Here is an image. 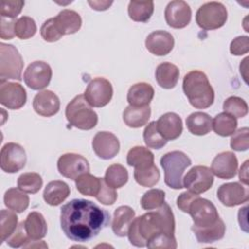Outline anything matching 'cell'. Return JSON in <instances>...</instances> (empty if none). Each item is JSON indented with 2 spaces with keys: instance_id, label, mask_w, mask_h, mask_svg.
Wrapping results in <instances>:
<instances>
[{
  "instance_id": "cell-1",
  "label": "cell",
  "mask_w": 249,
  "mask_h": 249,
  "mask_svg": "<svg viewBox=\"0 0 249 249\" xmlns=\"http://www.w3.org/2000/svg\"><path fill=\"white\" fill-rule=\"evenodd\" d=\"M110 222V214L90 200L75 198L60 209V226L71 240L86 242L98 235Z\"/></svg>"
},
{
  "instance_id": "cell-2",
  "label": "cell",
  "mask_w": 249,
  "mask_h": 249,
  "mask_svg": "<svg viewBox=\"0 0 249 249\" xmlns=\"http://www.w3.org/2000/svg\"><path fill=\"white\" fill-rule=\"evenodd\" d=\"M135 219L138 232L145 242L159 233L174 235L175 220L172 209L166 202L155 211L148 212Z\"/></svg>"
},
{
  "instance_id": "cell-3",
  "label": "cell",
  "mask_w": 249,
  "mask_h": 249,
  "mask_svg": "<svg viewBox=\"0 0 249 249\" xmlns=\"http://www.w3.org/2000/svg\"><path fill=\"white\" fill-rule=\"evenodd\" d=\"M183 90L191 105L196 109H206L214 102V89L202 71L187 73L183 79Z\"/></svg>"
},
{
  "instance_id": "cell-4",
  "label": "cell",
  "mask_w": 249,
  "mask_h": 249,
  "mask_svg": "<svg viewBox=\"0 0 249 249\" xmlns=\"http://www.w3.org/2000/svg\"><path fill=\"white\" fill-rule=\"evenodd\" d=\"M192 164L191 159L181 151H172L160 158V165L164 171L165 184L174 190H180L183 186V173Z\"/></svg>"
},
{
  "instance_id": "cell-5",
  "label": "cell",
  "mask_w": 249,
  "mask_h": 249,
  "mask_svg": "<svg viewBox=\"0 0 249 249\" xmlns=\"http://www.w3.org/2000/svg\"><path fill=\"white\" fill-rule=\"evenodd\" d=\"M65 117L72 126L82 130L93 128L98 122L97 114L91 109V106L82 94L75 96L67 104Z\"/></svg>"
},
{
  "instance_id": "cell-6",
  "label": "cell",
  "mask_w": 249,
  "mask_h": 249,
  "mask_svg": "<svg viewBox=\"0 0 249 249\" xmlns=\"http://www.w3.org/2000/svg\"><path fill=\"white\" fill-rule=\"evenodd\" d=\"M23 60L18 49L11 45L0 43V78L1 80L21 81Z\"/></svg>"
},
{
  "instance_id": "cell-7",
  "label": "cell",
  "mask_w": 249,
  "mask_h": 249,
  "mask_svg": "<svg viewBox=\"0 0 249 249\" xmlns=\"http://www.w3.org/2000/svg\"><path fill=\"white\" fill-rule=\"evenodd\" d=\"M228 18L226 7L220 2H207L201 5L196 16L197 25L204 30H214L222 27Z\"/></svg>"
},
{
  "instance_id": "cell-8",
  "label": "cell",
  "mask_w": 249,
  "mask_h": 249,
  "mask_svg": "<svg viewBox=\"0 0 249 249\" xmlns=\"http://www.w3.org/2000/svg\"><path fill=\"white\" fill-rule=\"evenodd\" d=\"M84 96L91 107H104L112 99L113 87L107 79L97 77L88 84Z\"/></svg>"
},
{
  "instance_id": "cell-9",
  "label": "cell",
  "mask_w": 249,
  "mask_h": 249,
  "mask_svg": "<svg viewBox=\"0 0 249 249\" xmlns=\"http://www.w3.org/2000/svg\"><path fill=\"white\" fill-rule=\"evenodd\" d=\"M214 182L211 169L205 165L192 167L183 178V186L195 194H202L208 191Z\"/></svg>"
},
{
  "instance_id": "cell-10",
  "label": "cell",
  "mask_w": 249,
  "mask_h": 249,
  "mask_svg": "<svg viewBox=\"0 0 249 249\" xmlns=\"http://www.w3.org/2000/svg\"><path fill=\"white\" fill-rule=\"evenodd\" d=\"M194 222V226L204 228L216 223L219 214L215 205L206 198L196 197L190 205L188 212Z\"/></svg>"
},
{
  "instance_id": "cell-11",
  "label": "cell",
  "mask_w": 249,
  "mask_h": 249,
  "mask_svg": "<svg viewBox=\"0 0 249 249\" xmlns=\"http://www.w3.org/2000/svg\"><path fill=\"white\" fill-rule=\"evenodd\" d=\"M1 169L7 173H16L22 169L26 163L24 149L18 143L5 144L0 153Z\"/></svg>"
},
{
  "instance_id": "cell-12",
  "label": "cell",
  "mask_w": 249,
  "mask_h": 249,
  "mask_svg": "<svg viewBox=\"0 0 249 249\" xmlns=\"http://www.w3.org/2000/svg\"><path fill=\"white\" fill-rule=\"evenodd\" d=\"M53 71L51 66L45 61L31 62L23 74L25 85L34 90L45 89L51 82Z\"/></svg>"
},
{
  "instance_id": "cell-13",
  "label": "cell",
  "mask_w": 249,
  "mask_h": 249,
  "mask_svg": "<svg viewBox=\"0 0 249 249\" xmlns=\"http://www.w3.org/2000/svg\"><path fill=\"white\" fill-rule=\"evenodd\" d=\"M59 173L71 180H76L80 175L89 172V164L86 158L75 153H66L57 160Z\"/></svg>"
},
{
  "instance_id": "cell-14",
  "label": "cell",
  "mask_w": 249,
  "mask_h": 249,
  "mask_svg": "<svg viewBox=\"0 0 249 249\" xmlns=\"http://www.w3.org/2000/svg\"><path fill=\"white\" fill-rule=\"evenodd\" d=\"M27 96L24 88L19 83L1 80L0 103L8 109H20L26 102Z\"/></svg>"
},
{
  "instance_id": "cell-15",
  "label": "cell",
  "mask_w": 249,
  "mask_h": 249,
  "mask_svg": "<svg viewBox=\"0 0 249 249\" xmlns=\"http://www.w3.org/2000/svg\"><path fill=\"white\" fill-rule=\"evenodd\" d=\"M166 23L172 28L186 27L192 18V10L190 6L182 0H174L167 4L164 11Z\"/></svg>"
},
{
  "instance_id": "cell-16",
  "label": "cell",
  "mask_w": 249,
  "mask_h": 249,
  "mask_svg": "<svg viewBox=\"0 0 249 249\" xmlns=\"http://www.w3.org/2000/svg\"><path fill=\"white\" fill-rule=\"evenodd\" d=\"M217 197L227 207H233L245 203L249 199V191L237 182L226 183L219 187Z\"/></svg>"
},
{
  "instance_id": "cell-17",
  "label": "cell",
  "mask_w": 249,
  "mask_h": 249,
  "mask_svg": "<svg viewBox=\"0 0 249 249\" xmlns=\"http://www.w3.org/2000/svg\"><path fill=\"white\" fill-rule=\"evenodd\" d=\"M92 149L102 160L113 159L120 151V142L115 134L108 131H98L92 139Z\"/></svg>"
},
{
  "instance_id": "cell-18",
  "label": "cell",
  "mask_w": 249,
  "mask_h": 249,
  "mask_svg": "<svg viewBox=\"0 0 249 249\" xmlns=\"http://www.w3.org/2000/svg\"><path fill=\"white\" fill-rule=\"evenodd\" d=\"M238 161L234 153L226 151L218 154L212 160L211 171L221 179H231L237 172Z\"/></svg>"
},
{
  "instance_id": "cell-19",
  "label": "cell",
  "mask_w": 249,
  "mask_h": 249,
  "mask_svg": "<svg viewBox=\"0 0 249 249\" xmlns=\"http://www.w3.org/2000/svg\"><path fill=\"white\" fill-rule=\"evenodd\" d=\"M145 46L151 53L158 56H163L172 51L174 47V39L167 31L156 30L147 36Z\"/></svg>"
},
{
  "instance_id": "cell-20",
  "label": "cell",
  "mask_w": 249,
  "mask_h": 249,
  "mask_svg": "<svg viewBox=\"0 0 249 249\" xmlns=\"http://www.w3.org/2000/svg\"><path fill=\"white\" fill-rule=\"evenodd\" d=\"M159 133L166 140H175L183 131L182 119L173 112L161 115L156 122Z\"/></svg>"
},
{
  "instance_id": "cell-21",
  "label": "cell",
  "mask_w": 249,
  "mask_h": 249,
  "mask_svg": "<svg viewBox=\"0 0 249 249\" xmlns=\"http://www.w3.org/2000/svg\"><path fill=\"white\" fill-rule=\"evenodd\" d=\"M59 98L52 90H42L34 96L33 109L42 117H52L59 111Z\"/></svg>"
},
{
  "instance_id": "cell-22",
  "label": "cell",
  "mask_w": 249,
  "mask_h": 249,
  "mask_svg": "<svg viewBox=\"0 0 249 249\" xmlns=\"http://www.w3.org/2000/svg\"><path fill=\"white\" fill-rule=\"evenodd\" d=\"M53 18L55 26L62 36L74 34L79 31L82 26V18L80 15L73 10H62Z\"/></svg>"
},
{
  "instance_id": "cell-23",
  "label": "cell",
  "mask_w": 249,
  "mask_h": 249,
  "mask_svg": "<svg viewBox=\"0 0 249 249\" xmlns=\"http://www.w3.org/2000/svg\"><path fill=\"white\" fill-rule=\"evenodd\" d=\"M155 90L153 87L145 82L132 85L127 91V102L131 106L142 107L147 106L153 100Z\"/></svg>"
},
{
  "instance_id": "cell-24",
  "label": "cell",
  "mask_w": 249,
  "mask_h": 249,
  "mask_svg": "<svg viewBox=\"0 0 249 249\" xmlns=\"http://www.w3.org/2000/svg\"><path fill=\"white\" fill-rule=\"evenodd\" d=\"M135 218L134 210L127 205H122L118 207L113 216L112 230L114 233L120 237L127 235L128 228Z\"/></svg>"
},
{
  "instance_id": "cell-25",
  "label": "cell",
  "mask_w": 249,
  "mask_h": 249,
  "mask_svg": "<svg viewBox=\"0 0 249 249\" xmlns=\"http://www.w3.org/2000/svg\"><path fill=\"white\" fill-rule=\"evenodd\" d=\"M192 231H194L199 243H212L224 237L226 231V225L224 221L219 218L215 224L208 227L199 228L193 225Z\"/></svg>"
},
{
  "instance_id": "cell-26",
  "label": "cell",
  "mask_w": 249,
  "mask_h": 249,
  "mask_svg": "<svg viewBox=\"0 0 249 249\" xmlns=\"http://www.w3.org/2000/svg\"><path fill=\"white\" fill-rule=\"evenodd\" d=\"M69 195V186L63 181L54 180L47 184L43 193V197L48 204L52 206H57L62 203Z\"/></svg>"
},
{
  "instance_id": "cell-27",
  "label": "cell",
  "mask_w": 249,
  "mask_h": 249,
  "mask_svg": "<svg viewBox=\"0 0 249 249\" xmlns=\"http://www.w3.org/2000/svg\"><path fill=\"white\" fill-rule=\"evenodd\" d=\"M179 69L178 67L170 62H162L158 65L155 76L157 83L162 89H173L179 80Z\"/></svg>"
},
{
  "instance_id": "cell-28",
  "label": "cell",
  "mask_w": 249,
  "mask_h": 249,
  "mask_svg": "<svg viewBox=\"0 0 249 249\" xmlns=\"http://www.w3.org/2000/svg\"><path fill=\"white\" fill-rule=\"evenodd\" d=\"M151 116V108L149 105L136 107L128 105L124 113H123V120L124 124L132 128H137L145 125Z\"/></svg>"
},
{
  "instance_id": "cell-29",
  "label": "cell",
  "mask_w": 249,
  "mask_h": 249,
  "mask_svg": "<svg viewBox=\"0 0 249 249\" xmlns=\"http://www.w3.org/2000/svg\"><path fill=\"white\" fill-rule=\"evenodd\" d=\"M23 225L27 235L31 239H41L47 234V222L40 212H30L23 222Z\"/></svg>"
},
{
  "instance_id": "cell-30",
  "label": "cell",
  "mask_w": 249,
  "mask_h": 249,
  "mask_svg": "<svg viewBox=\"0 0 249 249\" xmlns=\"http://www.w3.org/2000/svg\"><path fill=\"white\" fill-rule=\"evenodd\" d=\"M186 124L192 134L201 136L209 133L212 129V119L206 113L195 112L186 119Z\"/></svg>"
},
{
  "instance_id": "cell-31",
  "label": "cell",
  "mask_w": 249,
  "mask_h": 249,
  "mask_svg": "<svg viewBox=\"0 0 249 249\" xmlns=\"http://www.w3.org/2000/svg\"><path fill=\"white\" fill-rule=\"evenodd\" d=\"M126 162L129 166L142 169L154 164V154L143 146H135L131 148L126 156Z\"/></svg>"
},
{
  "instance_id": "cell-32",
  "label": "cell",
  "mask_w": 249,
  "mask_h": 249,
  "mask_svg": "<svg viewBox=\"0 0 249 249\" xmlns=\"http://www.w3.org/2000/svg\"><path fill=\"white\" fill-rule=\"evenodd\" d=\"M4 203L9 209L21 213L29 205V196L18 188H11L4 195Z\"/></svg>"
},
{
  "instance_id": "cell-33",
  "label": "cell",
  "mask_w": 249,
  "mask_h": 249,
  "mask_svg": "<svg viewBox=\"0 0 249 249\" xmlns=\"http://www.w3.org/2000/svg\"><path fill=\"white\" fill-rule=\"evenodd\" d=\"M237 127L236 118L231 115L223 112L214 117L212 120V128L216 134L227 137L231 136L234 133Z\"/></svg>"
},
{
  "instance_id": "cell-34",
  "label": "cell",
  "mask_w": 249,
  "mask_h": 249,
  "mask_svg": "<svg viewBox=\"0 0 249 249\" xmlns=\"http://www.w3.org/2000/svg\"><path fill=\"white\" fill-rule=\"evenodd\" d=\"M129 18L137 22H146L154 13L153 1H130L127 8Z\"/></svg>"
},
{
  "instance_id": "cell-35",
  "label": "cell",
  "mask_w": 249,
  "mask_h": 249,
  "mask_svg": "<svg viewBox=\"0 0 249 249\" xmlns=\"http://www.w3.org/2000/svg\"><path fill=\"white\" fill-rule=\"evenodd\" d=\"M75 181L79 193L88 196H96L101 186L102 178H98L88 172L80 175Z\"/></svg>"
},
{
  "instance_id": "cell-36",
  "label": "cell",
  "mask_w": 249,
  "mask_h": 249,
  "mask_svg": "<svg viewBox=\"0 0 249 249\" xmlns=\"http://www.w3.org/2000/svg\"><path fill=\"white\" fill-rule=\"evenodd\" d=\"M103 179L110 187L114 189H119L124 187L127 183L128 172L122 164L114 163L106 169Z\"/></svg>"
},
{
  "instance_id": "cell-37",
  "label": "cell",
  "mask_w": 249,
  "mask_h": 249,
  "mask_svg": "<svg viewBox=\"0 0 249 249\" xmlns=\"http://www.w3.org/2000/svg\"><path fill=\"white\" fill-rule=\"evenodd\" d=\"M18 188L28 194H36L43 186V179L39 173L26 172L18 178Z\"/></svg>"
},
{
  "instance_id": "cell-38",
  "label": "cell",
  "mask_w": 249,
  "mask_h": 249,
  "mask_svg": "<svg viewBox=\"0 0 249 249\" xmlns=\"http://www.w3.org/2000/svg\"><path fill=\"white\" fill-rule=\"evenodd\" d=\"M18 228V216L15 211L6 209L1 210V223H0V235L1 243L6 241Z\"/></svg>"
},
{
  "instance_id": "cell-39",
  "label": "cell",
  "mask_w": 249,
  "mask_h": 249,
  "mask_svg": "<svg viewBox=\"0 0 249 249\" xmlns=\"http://www.w3.org/2000/svg\"><path fill=\"white\" fill-rule=\"evenodd\" d=\"M160 171L158 167L153 164L147 168H134V179L142 187H153L160 180Z\"/></svg>"
},
{
  "instance_id": "cell-40",
  "label": "cell",
  "mask_w": 249,
  "mask_h": 249,
  "mask_svg": "<svg viewBox=\"0 0 249 249\" xmlns=\"http://www.w3.org/2000/svg\"><path fill=\"white\" fill-rule=\"evenodd\" d=\"M37 26L34 19L30 17L22 16L16 20L15 23V34L21 40H26L35 35Z\"/></svg>"
},
{
  "instance_id": "cell-41",
  "label": "cell",
  "mask_w": 249,
  "mask_h": 249,
  "mask_svg": "<svg viewBox=\"0 0 249 249\" xmlns=\"http://www.w3.org/2000/svg\"><path fill=\"white\" fill-rule=\"evenodd\" d=\"M223 109L226 113L234 118H243L248 113L246 101L237 96H230L223 103Z\"/></svg>"
},
{
  "instance_id": "cell-42",
  "label": "cell",
  "mask_w": 249,
  "mask_h": 249,
  "mask_svg": "<svg viewBox=\"0 0 249 249\" xmlns=\"http://www.w3.org/2000/svg\"><path fill=\"white\" fill-rule=\"evenodd\" d=\"M143 138L146 146L152 149H161L167 141L159 133L156 122H151L143 131Z\"/></svg>"
},
{
  "instance_id": "cell-43",
  "label": "cell",
  "mask_w": 249,
  "mask_h": 249,
  "mask_svg": "<svg viewBox=\"0 0 249 249\" xmlns=\"http://www.w3.org/2000/svg\"><path fill=\"white\" fill-rule=\"evenodd\" d=\"M165 193L160 189H151L141 197L140 203L144 210H154L164 203Z\"/></svg>"
},
{
  "instance_id": "cell-44",
  "label": "cell",
  "mask_w": 249,
  "mask_h": 249,
  "mask_svg": "<svg viewBox=\"0 0 249 249\" xmlns=\"http://www.w3.org/2000/svg\"><path fill=\"white\" fill-rule=\"evenodd\" d=\"M146 246L149 248H167V249H175L177 248V242L174 235H168L165 233H159L151 238H149L146 242Z\"/></svg>"
},
{
  "instance_id": "cell-45",
  "label": "cell",
  "mask_w": 249,
  "mask_h": 249,
  "mask_svg": "<svg viewBox=\"0 0 249 249\" xmlns=\"http://www.w3.org/2000/svg\"><path fill=\"white\" fill-rule=\"evenodd\" d=\"M24 6V1L21 0H1L0 15L1 18H17Z\"/></svg>"
},
{
  "instance_id": "cell-46",
  "label": "cell",
  "mask_w": 249,
  "mask_h": 249,
  "mask_svg": "<svg viewBox=\"0 0 249 249\" xmlns=\"http://www.w3.org/2000/svg\"><path fill=\"white\" fill-rule=\"evenodd\" d=\"M248 127H241L237 131H234L231 138V148L234 151L242 152L246 151L249 148V139H248Z\"/></svg>"
},
{
  "instance_id": "cell-47",
  "label": "cell",
  "mask_w": 249,
  "mask_h": 249,
  "mask_svg": "<svg viewBox=\"0 0 249 249\" xmlns=\"http://www.w3.org/2000/svg\"><path fill=\"white\" fill-rule=\"evenodd\" d=\"M117 197H118V194L115 191V189L107 185L104 179L102 178L101 186L95 198L104 205H112L117 200Z\"/></svg>"
},
{
  "instance_id": "cell-48",
  "label": "cell",
  "mask_w": 249,
  "mask_h": 249,
  "mask_svg": "<svg viewBox=\"0 0 249 249\" xmlns=\"http://www.w3.org/2000/svg\"><path fill=\"white\" fill-rule=\"evenodd\" d=\"M40 32L42 38L47 42H55L62 37V35L58 32L55 26L53 18H49L42 24Z\"/></svg>"
},
{
  "instance_id": "cell-49",
  "label": "cell",
  "mask_w": 249,
  "mask_h": 249,
  "mask_svg": "<svg viewBox=\"0 0 249 249\" xmlns=\"http://www.w3.org/2000/svg\"><path fill=\"white\" fill-rule=\"evenodd\" d=\"M30 237L27 235L25 229H24V225L23 222L20 223L17 230L15 231V232L6 240L7 244L13 248H18L20 246H23V244L29 239Z\"/></svg>"
},
{
  "instance_id": "cell-50",
  "label": "cell",
  "mask_w": 249,
  "mask_h": 249,
  "mask_svg": "<svg viewBox=\"0 0 249 249\" xmlns=\"http://www.w3.org/2000/svg\"><path fill=\"white\" fill-rule=\"evenodd\" d=\"M230 52L233 55H242L249 52V38L247 36H238L234 38L230 45Z\"/></svg>"
},
{
  "instance_id": "cell-51",
  "label": "cell",
  "mask_w": 249,
  "mask_h": 249,
  "mask_svg": "<svg viewBox=\"0 0 249 249\" xmlns=\"http://www.w3.org/2000/svg\"><path fill=\"white\" fill-rule=\"evenodd\" d=\"M199 195L197 194H195V193H192L190 191H186L184 193H182L178 197H177V206L178 208L185 212V213H188L189 212V208H190V205L191 203L196 198L198 197Z\"/></svg>"
},
{
  "instance_id": "cell-52",
  "label": "cell",
  "mask_w": 249,
  "mask_h": 249,
  "mask_svg": "<svg viewBox=\"0 0 249 249\" xmlns=\"http://www.w3.org/2000/svg\"><path fill=\"white\" fill-rule=\"evenodd\" d=\"M127 236H128V240L129 242L136 246V247H144L146 246V242L141 238L139 232H138V229H137V223H136V219L134 218L133 221L131 222L129 228H128V231H127Z\"/></svg>"
},
{
  "instance_id": "cell-53",
  "label": "cell",
  "mask_w": 249,
  "mask_h": 249,
  "mask_svg": "<svg viewBox=\"0 0 249 249\" xmlns=\"http://www.w3.org/2000/svg\"><path fill=\"white\" fill-rule=\"evenodd\" d=\"M1 28H0V37L3 40L12 39L15 34V23L16 20H8L5 18H1Z\"/></svg>"
},
{
  "instance_id": "cell-54",
  "label": "cell",
  "mask_w": 249,
  "mask_h": 249,
  "mask_svg": "<svg viewBox=\"0 0 249 249\" xmlns=\"http://www.w3.org/2000/svg\"><path fill=\"white\" fill-rule=\"evenodd\" d=\"M91 9L96 11H105L113 4V1H88Z\"/></svg>"
},
{
  "instance_id": "cell-55",
  "label": "cell",
  "mask_w": 249,
  "mask_h": 249,
  "mask_svg": "<svg viewBox=\"0 0 249 249\" xmlns=\"http://www.w3.org/2000/svg\"><path fill=\"white\" fill-rule=\"evenodd\" d=\"M23 248H48V245L43 240L29 238L22 246Z\"/></svg>"
},
{
  "instance_id": "cell-56",
  "label": "cell",
  "mask_w": 249,
  "mask_h": 249,
  "mask_svg": "<svg viewBox=\"0 0 249 249\" xmlns=\"http://www.w3.org/2000/svg\"><path fill=\"white\" fill-rule=\"evenodd\" d=\"M248 162L246 160L239 169V180L245 185H248Z\"/></svg>"
}]
</instances>
